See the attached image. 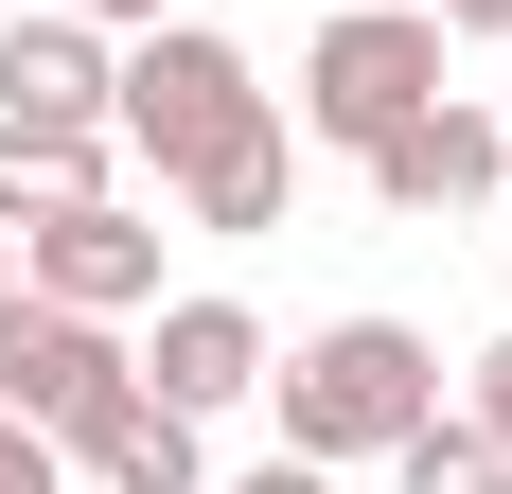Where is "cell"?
<instances>
[{"label": "cell", "mask_w": 512, "mask_h": 494, "mask_svg": "<svg viewBox=\"0 0 512 494\" xmlns=\"http://www.w3.org/2000/svg\"><path fill=\"white\" fill-rule=\"evenodd\" d=\"M106 142L159 159V195L195 212V230H283V195H301L283 89H265L212 18H142V36H106Z\"/></svg>", "instance_id": "6da1fadb"}, {"label": "cell", "mask_w": 512, "mask_h": 494, "mask_svg": "<svg viewBox=\"0 0 512 494\" xmlns=\"http://www.w3.org/2000/svg\"><path fill=\"white\" fill-rule=\"evenodd\" d=\"M265 406H283V459L354 477V459H389L442 406V336L424 318H318L301 353H265Z\"/></svg>", "instance_id": "7a4b0ae2"}, {"label": "cell", "mask_w": 512, "mask_h": 494, "mask_svg": "<svg viewBox=\"0 0 512 494\" xmlns=\"http://www.w3.org/2000/svg\"><path fill=\"white\" fill-rule=\"evenodd\" d=\"M407 106H442V18L424 0H336V36L301 53V142H389Z\"/></svg>", "instance_id": "3957f363"}, {"label": "cell", "mask_w": 512, "mask_h": 494, "mask_svg": "<svg viewBox=\"0 0 512 494\" xmlns=\"http://www.w3.org/2000/svg\"><path fill=\"white\" fill-rule=\"evenodd\" d=\"M124 389H142V371H124V318H71V300L0 283V406H18V424L89 442V424H106Z\"/></svg>", "instance_id": "277c9868"}, {"label": "cell", "mask_w": 512, "mask_h": 494, "mask_svg": "<svg viewBox=\"0 0 512 494\" xmlns=\"http://www.w3.org/2000/svg\"><path fill=\"white\" fill-rule=\"evenodd\" d=\"M265 353H283V336H265L248 300H230V283H195V300H142V353H124V371H142L159 406H195V424H230V406L265 389Z\"/></svg>", "instance_id": "5b68a950"}, {"label": "cell", "mask_w": 512, "mask_h": 494, "mask_svg": "<svg viewBox=\"0 0 512 494\" xmlns=\"http://www.w3.org/2000/svg\"><path fill=\"white\" fill-rule=\"evenodd\" d=\"M18 283L71 300V318H142V300H159V230H142L124 195H71V212L18 230Z\"/></svg>", "instance_id": "8992f818"}, {"label": "cell", "mask_w": 512, "mask_h": 494, "mask_svg": "<svg viewBox=\"0 0 512 494\" xmlns=\"http://www.w3.org/2000/svg\"><path fill=\"white\" fill-rule=\"evenodd\" d=\"M371 195L407 212V230H442V212H477L495 195V106H407V124H389V142H371Z\"/></svg>", "instance_id": "52a82bcc"}, {"label": "cell", "mask_w": 512, "mask_h": 494, "mask_svg": "<svg viewBox=\"0 0 512 494\" xmlns=\"http://www.w3.org/2000/svg\"><path fill=\"white\" fill-rule=\"evenodd\" d=\"M71 494H212V424L159 406V389H124L89 442H71Z\"/></svg>", "instance_id": "ba28073f"}, {"label": "cell", "mask_w": 512, "mask_h": 494, "mask_svg": "<svg viewBox=\"0 0 512 494\" xmlns=\"http://www.w3.org/2000/svg\"><path fill=\"white\" fill-rule=\"evenodd\" d=\"M0 124H106V36L71 18V0L0 18Z\"/></svg>", "instance_id": "9c48e42d"}, {"label": "cell", "mask_w": 512, "mask_h": 494, "mask_svg": "<svg viewBox=\"0 0 512 494\" xmlns=\"http://www.w3.org/2000/svg\"><path fill=\"white\" fill-rule=\"evenodd\" d=\"M106 124H0V230H36V212H71V195H106Z\"/></svg>", "instance_id": "30bf717a"}, {"label": "cell", "mask_w": 512, "mask_h": 494, "mask_svg": "<svg viewBox=\"0 0 512 494\" xmlns=\"http://www.w3.org/2000/svg\"><path fill=\"white\" fill-rule=\"evenodd\" d=\"M389 477H407V494H512V459H495V442H477L460 406H424L407 442H389Z\"/></svg>", "instance_id": "8fae6325"}, {"label": "cell", "mask_w": 512, "mask_h": 494, "mask_svg": "<svg viewBox=\"0 0 512 494\" xmlns=\"http://www.w3.org/2000/svg\"><path fill=\"white\" fill-rule=\"evenodd\" d=\"M0 494H71V442H53V424H18V406H0Z\"/></svg>", "instance_id": "7c38bea8"}, {"label": "cell", "mask_w": 512, "mask_h": 494, "mask_svg": "<svg viewBox=\"0 0 512 494\" xmlns=\"http://www.w3.org/2000/svg\"><path fill=\"white\" fill-rule=\"evenodd\" d=\"M460 424H477V442H495V459H512V336H495V353H477V389H460Z\"/></svg>", "instance_id": "4fadbf2b"}, {"label": "cell", "mask_w": 512, "mask_h": 494, "mask_svg": "<svg viewBox=\"0 0 512 494\" xmlns=\"http://www.w3.org/2000/svg\"><path fill=\"white\" fill-rule=\"evenodd\" d=\"M71 18H89V36H142V18H177V0H71Z\"/></svg>", "instance_id": "5bb4252c"}, {"label": "cell", "mask_w": 512, "mask_h": 494, "mask_svg": "<svg viewBox=\"0 0 512 494\" xmlns=\"http://www.w3.org/2000/svg\"><path fill=\"white\" fill-rule=\"evenodd\" d=\"M424 18H442V36H512V0H424Z\"/></svg>", "instance_id": "9a60e30c"}, {"label": "cell", "mask_w": 512, "mask_h": 494, "mask_svg": "<svg viewBox=\"0 0 512 494\" xmlns=\"http://www.w3.org/2000/svg\"><path fill=\"white\" fill-rule=\"evenodd\" d=\"M230 494H336V477H318V459H265V477H230Z\"/></svg>", "instance_id": "2e32d148"}, {"label": "cell", "mask_w": 512, "mask_h": 494, "mask_svg": "<svg viewBox=\"0 0 512 494\" xmlns=\"http://www.w3.org/2000/svg\"><path fill=\"white\" fill-rule=\"evenodd\" d=\"M495 195H512V124H495Z\"/></svg>", "instance_id": "e0dca14e"}, {"label": "cell", "mask_w": 512, "mask_h": 494, "mask_svg": "<svg viewBox=\"0 0 512 494\" xmlns=\"http://www.w3.org/2000/svg\"><path fill=\"white\" fill-rule=\"evenodd\" d=\"M0 283H18V230H0Z\"/></svg>", "instance_id": "ac0fdd59"}]
</instances>
